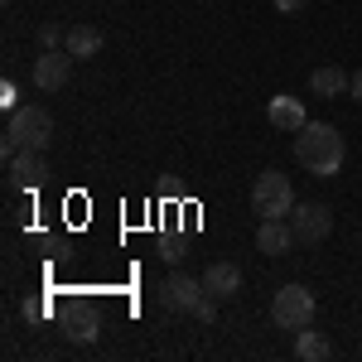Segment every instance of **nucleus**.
<instances>
[{
  "mask_svg": "<svg viewBox=\"0 0 362 362\" xmlns=\"http://www.w3.org/2000/svg\"><path fill=\"white\" fill-rule=\"evenodd\" d=\"M63 49L78 58V63L97 58V54H102V29H97V25H73L68 34H63Z\"/></svg>",
  "mask_w": 362,
  "mask_h": 362,
  "instance_id": "obj_11",
  "label": "nucleus"
},
{
  "mask_svg": "<svg viewBox=\"0 0 362 362\" xmlns=\"http://www.w3.org/2000/svg\"><path fill=\"white\" fill-rule=\"evenodd\" d=\"M314 314H319V305H314V295H309L300 280H295V285H280L276 300H271V324L285 329V334L309 329V324H314Z\"/></svg>",
  "mask_w": 362,
  "mask_h": 362,
  "instance_id": "obj_2",
  "label": "nucleus"
},
{
  "mask_svg": "<svg viewBox=\"0 0 362 362\" xmlns=\"http://www.w3.org/2000/svg\"><path fill=\"white\" fill-rule=\"evenodd\" d=\"M49 179V165H44V150H20L10 160V174H5V189L10 194H34L39 184Z\"/></svg>",
  "mask_w": 362,
  "mask_h": 362,
  "instance_id": "obj_6",
  "label": "nucleus"
},
{
  "mask_svg": "<svg viewBox=\"0 0 362 362\" xmlns=\"http://www.w3.org/2000/svg\"><path fill=\"white\" fill-rule=\"evenodd\" d=\"M5 131L20 140L25 150H49L54 145V116L44 112V107H10V121H5Z\"/></svg>",
  "mask_w": 362,
  "mask_h": 362,
  "instance_id": "obj_4",
  "label": "nucleus"
},
{
  "mask_svg": "<svg viewBox=\"0 0 362 362\" xmlns=\"http://www.w3.org/2000/svg\"><path fill=\"white\" fill-rule=\"evenodd\" d=\"M160 256H165L169 266H179V261L189 256V247H184V242H160Z\"/></svg>",
  "mask_w": 362,
  "mask_h": 362,
  "instance_id": "obj_18",
  "label": "nucleus"
},
{
  "mask_svg": "<svg viewBox=\"0 0 362 362\" xmlns=\"http://www.w3.org/2000/svg\"><path fill=\"white\" fill-rule=\"evenodd\" d=\"M290 227H295V242L300 247H319L329 232H334V208L329 203H295V213H290Z\"/></svg>",
  "mask_w": 362,
  "mask_h": 362,
  "instance_id": "obj_5",
  "label": "nucleus"
},
{
  "mask_svg": "<svg viewBox=\"0 0 362 362\" xmlns=\"http://www.w3.org/2000/svg\"><path fill=\"white\" fill-rule=\"evenodd\" d=\"M271 5H276L280 15H300L305 10V0H271Z\"/></svg>",
  "mask_w": 362,
  "mask_h": 362,
  "instance_id": "obj_19",
  "label": "nucleus"
},
{
  "mask_svg": "<svg viewBox=\"0 0 362 362\" xmlns=\"http://www.w3.org/2000/svg\"><path fill=\"white\" fill-rule=\"evenodd\" d=\"M266 116H271V126H276V131H300V126L309 121L305 107H300V97H271Z\"/></svg>",
  "mask_w": 362,
  "mask_h": 362,
  "instance_id": "obj_13",
  "label": "nucleus"
},
{
  "mask_svg": "<svg viewBox=\"0 0 362 362\" xmlns=\"http://www.w3.org/2000/svg\"><path fill=\"white\" fill-rule=\"evenodd\" d=\"M295 358L300 362H329L334 358V343H329V334H319V329H300L295 334Z\"/></svg>",
  "mask_w": 362,
  "mask_h": 362,
  "instance_id": "obj_14",
  "label": "nucleus"
},
{
  "mask_svg": "<svg viewBox=\"0 0 362 362\" xmlns=\"http://www.w3.org/2000/svg\"><path fill=\"white\" fill-rule=\"evenodd\" d=\"M348 87H353V73H343L338 63H324V68L309 73V92H319V97H338Z\"/></svg>",
  "mask_w": 362,
  "mask_h": 362,
  "instance_id": "obj_12",
  "label": "nucleus"
},
{
  "mask_svg": "<svg viewBox=\"0 0 362 362\" xmlns=\"http://www.w3.org/2000/svg\"><path fill=\"white\" fill-rule=\"evenodd\" d=\"M194 319H198V324H213V319H218V295L203 290V300L194 305Z\"/></svg>",
  "mask_w": 362,
  "mask_h": 362,
  "instance_id": "obj_16",
  "label": "nucleus"
},
{
  "mask_svg": "<svg viewBox=\"0 0 362 362\" xmlns=\"http://www.w3.org/2000/svg\"><path fill=\"white\" fill-rule=\"evenodd\" d=\"M251 208H256V218H290L295 213V184H290V174L266 169L251 184Z\"/></svg>",
  "mask_w": 362,
  "mask_h": 362,
  "instance_id": "obj_3",
  "label": "nucleus"
},
{
  "mask_svg": "<svg viewBox=\"0 0 362 362\" xmlns=\"http://www.w3.org/2000/svg\"><path fill=\"white\" fill-rule=\"evenodd\" d=\"M5 5H15V0H5Z\"/></svg>",
  "mask_w": 362,
  "mask_h": 362,
  "instance_id": "obj_21",
  "label": "nucleus"
},
{
  "mask_svg": "<svg viewBox=\"0 0 362 362\" xmlns=\"http://www.w3.org/2000/svg\"><path fill=\"white\" fill-rule=\"evenodd\" d=\"M256 247L266 251V256H285L290 247H300L290 218H261V227H256Z\"/></svg>",
  "mask_w": 362,
  "mask_h": 362,
  "instance_id": "obj_9",
  "label": "nucleus"
},
{
  "mask_svg": "<svg viewBox=\"0 0 362 362\" xmlns=\"http://www.w3.org/2000/svg\"><path fill=\"white\" fill-rule=\"evenodd\" d=\"M348 97H353V102H358V107H362V68H358V73H353V87H348Z\"/></svg>",
  "mask_w": 362,
  "mask_h": 362,
  "instance_id": "obj_20",
  "label": "nucleus"
},
{
  "mask_svg": "<svg viewBox=\"0 0 362 362\" xmlns=\"http://www.w3.org/2000/svg\"><path fill=\"white\" fill-rule=\"evenodd\" d=\"M203 290L218 295V300H232V295L242 290V266H237V261H213V266L203 271Z\"/></svg>",
  "mask_w": 362,
  "mask_h": 362,
  "instance_id": "obj_10",
  "label": "nucleus"
},
{
  "mask_svg": "<svg viewBox=\"0 0 362 362\" xmlns=\"http://www.w3.org/2000/svg\"><path fill=\"white\" fill-rule=\"evenodd\" d=\"M63 329H68V338H73V343H92V338H97V319H92L87 309H78Z\"/></svg>",
  "mask_w": 362,
  "mask_h": 362,
  "instance_id": "obj_15",
  "label": "nucleus"
},
{
  "mask_svg": "<svg viewBox=\"0 0 362 362\" xmlns=\"http://www.w3.org/2000/svg\"><path fill=\"white\" fill-rule=\"evenodd\" d=\"M78 58L68 54V49H44V54L34 58V87L39 92H58V87H68V68H73Z\"/></svg>",
  "mask_w": 362,
  "mask_h": 362,
  "instance_id": "obj_7",
  "label": "nucleus"
},
{
  "mask_svg": "<svg viewBox=\"0 0 362 362\" xmlns=\"http://www.w3.org/2000/svg\"><path fill=\"white\" fill-rule=\"evenodd\" d=\"M295 160L309 174H319V179H334L338 169H343V160H348V140L329 121H305L295 131Z\"/></svg>",
  "mask_w": 362,
  "mask_h": 362,
  "instance_id": "obj_1",
  "label": "nucleus"
},
{
  "mask_svg": "<svg viewBox=\"0 0 362 362\" xmlns=\"http://www.w3.org/2000/svg\"><path fill=\"white\" fill-rule=\"evenodd\" d=\"M203 300V280H194V276H184V271H174V276L160 285V305L165 309H184V314H194V305Z\"/></svg>",
  "mask_w": 362,
  "mask_h": 362,
  "instance_id": "obj_8",
  "label": "nucleus"
},
{
  "mask_svg": "<svg viewBox=\"0 0 362 362\" xmlns=\"http://www.w3.org/2000/svg\"><path fill=\"white\" fill-rule=\"evenodd\" d=\"M63 34H68V29L44 25V29H39V49H63Z\"/></svg>",
  "mask_w": 362,
  "mask_h": 362,
  "instance_id": "obj_17",
  "label": "nucleus"
}]
</instances>
